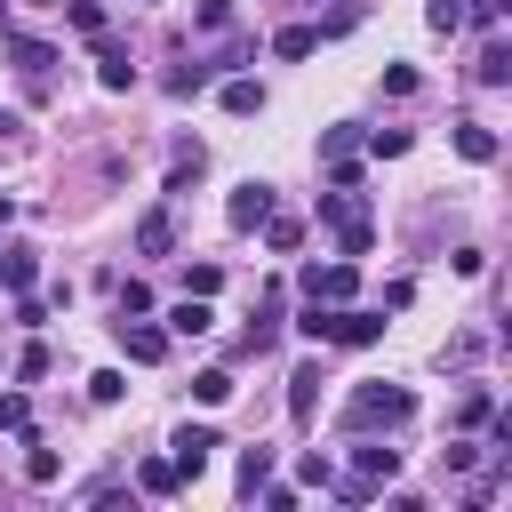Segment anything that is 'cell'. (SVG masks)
I'll use <instances>...</instances> for the list:
<instances>
[{
  "label": "cell",
  "instance_id": "1",
  "mask_svg": "<svg viewBox=\"0 0 512 512\" xmlns=\"http://www.w3.org/2000/svg\"><path fill=\"white\" fill-rule=\"evenodd\" d=\"M416 416V392L408 384H352V400H344V432H400Z\"/></svg>",
  "mask_w": 512,
  "mask_h": 512
},
{
  "label": "cell",
  "instance_id": "2",
  "mask_svg": "<svg viewBox=\"0 0 512 512\" xmlns=\"http://www.w3.org/2000/svg\"><path fill=\"white\" fill-rule=\"evenodd\" d=\"M320 216L336 224V248H344V256H368V248H376V224H368V192H360V184L320 192Z\"/></svg>",
  "mask_w": 512,
  "mask_h": 512
},
{
  "label": "cell",
  "instance_id": "3",
  "mask_svg": "<svg viewBox=\"0 0 512 512\" xmlns=\"http://www.w3.org/2000/svg\"><path fill=\"white\" fill-rule=\"evenodd\" d=\"M296 288H304L312 304H352L360 272H352V256H336V264H304V272H296Z\"/></svg>",
  "mask_w": 512,
  "mask_h": 512
},
{
  "label": "cell",
  "instance_id": "4",
  "mask_svg": "<svg viewBox=\"0 0 512 512\" xmlns=\"http://www.w3.org/2000/svg\"><path fill=\"white\" fill-rule=\"evenodd\" d=\"M112 336H120V352H128L136 368L168 360V328H152V312H128V320H112Z\"/></svg>",
  "mask_w": 512,
  "mask_h": 512
},
{
  "label": "cell",
  "instance_id": "5",
  "mask_svg": "<svg viewBox=\"0 0 512 512\" xmlns=\"http://www.w3.org/2000/svg\"><path fill=\"white\" fill-rule=\"evenodd\" d=\"M168 448H176V456H168V464H176V480H200V472H208V456H216L224 440H216V424H176V440H168Z\"/></svg>",
  "mask_w": 512,
  "mask_h": 512
},
{
  "label": "cell",
  "instance_id": "6",
  "mask_svg": "<svg viewBox=\"0 0 512 512\" xmlns=\"http://www.w3.org/2000/svg\"><path fill=\"white\" fill-rule=\"evenodd\" d=\"M0 56H8L24 80H48V64H56V48H48V40H32V32H16V24H0Z\"/></svg>",
  "mask_w": 512,
  "mask_h": 512
},
{
  "label": "cell",
  "instance_id": "7",
  "mask_svg": "<svg viewBox=\"0 0 512 512\" xmlns=\"http://www.w3.org/2000/svg\"><path fill=\"white\" fill-rule=\"evenodd\" d=\"M96 88H104V96H128V88H136V56H128L112 32H96Z\"/></svg>",
  "mask_w": 512,
  "mask_h": 512
},
{
  "label": "cell",
  "instance_id": "8",
  "mask_svg": "<svg viewBox=\"0 0 512 512\" xmlns=\"http://www.w3.org/2000/svg\"><path fill=\"white\" fill-rule=\"evenodd\" d=\"M384 336V312L368 304H328V344H376Z\"/></svg>",
  "mask_w": 512,
  "mask_h": 512
},
{
  "label": "cell",
  "instance_id": "9",
  "mask_svg": "<svg viewBox=\"0 0 512 512\" xmlns=\"http://www.w3.org/2000/svg\"><path fill=\"white\" fill-rule=\"evenodd\" d=\"M264 216H272V184H256V176H248V184L224 200V224H232V232H256Z\"/></svg>",
  "mask_w": 512,
  "mask_h": 512
},
{
  "label": "cell",
  "instance_id": "10",
  "mask_svg": "<svg viewBox=\"0 0 512 512\" xmlns=\"http://www.w3.org/2000/svg\"><path fill=\"white\" fill-rule=\"evenodd\" d=\"M136 256H176V216L168 208H144L136 216Z\"/></svg>",
  "mask_w": 512,
  "mask_h": 512
},
{
  "label": "cell",
  "instance_id": "11",
  "mask_svg": "<svg viewBox=\"0 0 512 512\" xmlns=\"http://www.w3.org/2000/svg\"><path fill=\"white\" fill-rule=\"evenodd\" d=\"M456 152H464V160H472V168H488V160H496V152H504V136H496V128H488V120H456Z\"/></svg>",
  "mask_w": 512,
  "mask_h": 512
},
{
  "label": "cell",
  "instance_id": "12",
  "mask_svg": "<svg viewBox=\"0 0 512 512\" xmlns=\"http://www.w3.org/2000/svg\"><path fill=\"white\" fill-rule=\"evenodd\" d=\"M272 344H280V288H264V304H256V320H248L240 352H272Z\"/></svg>",
  "mask_w": 512,
  "mask_h": 512
},
{
  "label": "cell",
  "instance_id": "13",
  "mask_svg": "<svg viewBox=\"0 0 512 512\" xmlns=\"http://www.w3.org/2000/svg\"><path fill=\"white\" fill-rule=\"evenodd\" d=\"M320 384H328V376H320V360H304V368L288 376V416H296V424H312V408H320Z\"/></svg>",
  "mask_w": 512,
  "mask_h": 512
},
{
  "label": "cell",
  "instance_id": "14",
  "mask_svg": "<svg viewBox=\"0 0 512 512\" xmlns=\"http://www.w3.org/2000/svg\"><path fill=\"white\" fill-rule=\"evenodd\" d=\"M32 280H40V248H24V240H8V248H0V288L16 296V288H32Z\"/></svg>",
  "mask_w": 512,
  "mask_h": 512
},
{
  "label": "cell",
  "instance_id": "15",
  "mask_svg": "<svg viewBox=\"0 0 512 512\" xmlns=\"http://www.w3.org/2000/svg\"><path fill=\"white\" fill-rule=\"evenodd\" d=\"M208 328H216L208 296H176V304H168V336H208Z\"/></svg>",
  "mask_w": 512,
  "mask_h": 512
},
{
  "label": "cell",
  "instance_id": "16",
  "mask_svg": "<svg viewBox=\"0 0 512 512\" xmlns=\"http://www.w3.org/2000/svg\"><path fill=\"white\" fill-rule=\"evenodd\" d=\"M16 440H24V480H32V488H48V480L64 472V456H56L40 432H16Z\"/></svg>",
  "mask_w": 512,
  "mask_h": 512
},
{
  "label": "cell",
  "instance_id": "17",
  "mask_svg": "<svg viewBox=\"0 0 512 512\" xmlns=\"http://www.w3.org/2000/svg\"><path fill=\"white\" fill-rule=\"evenodd\" d=\"M352 464H360L368 480H392V472H400V448H384V440H360V432H352Z\"/></svg>",
  "mask_w": 512,
  "mask_h": 512
},
{
  "label": "cell",
  "instance_id": "18",
  "mask_svg": "<svg viewBox=\"0 0 512 512\" xmlns=\"http://www.w3.org/2000/svg\"><path fill=\"white\" fill-rule=\"evenodd\" d=\"M488 416H496V392H488V384H464V400H456V432H480Z\"/></svg>",
  "mask_w": 512,
  "mask_h": 512
},
{
  "label": "cell",
  "instance_id": "19",
  "mask_svg": "<svg viewBox=\"0 0 512 512\" xmlns=\"http://www.w3.org/2000/svg\"><path fill=\"white\" fill-rule=\"evenodd\" d=\"M472 72H480V88H512V48H504V40H488Z\"/></svg>",
  "mask_w": 512,
  "mask_h": 512
},
{
  "label": "cell",
  "instance_id": "20",
  "mask_svg": "<svg viewBox=\"0 0 512 512\" xmlns=\"http://www.w3.org/2000/svg\"><path fill=\"white\" fill-rule=\"evenodd\" d=\"M200 168H208V144H176V160H168V192H192Z\"/></svg>",
  "mask_w": 512,
  "mask_h": 512
},
{
  "label": "cell",
  "instance_id": "21",
  "mask_svg": "<svg viewBox=\"0 0 512 512\" xmlns=\"http://www.w3.org/2000/svg\"><path fill=\"white\" fill-rule=\"evenodd\" d=\"M232 392H240V384H232V368H200V376H192V400H200V408H224Z\"/></svg>",
  "mask_w": 512,
  "mask_h": 512
},
{
  "label": "cell",
  "instance_id": "22",
  "mask_svg": "<svg viewBox=\"0 0 512 512\" xmlns=\"http://www.w3.org/2000/svg\"><path fill=\"white\" fill-rule=\"evenodd\" d=\"M136 488H144V496H176L184 480H176V464H168V456H144V464H136Z\"/></svg>",
  "mask_w": 512,
  "mask_h": 512
},
{
  "label": "cell",
  "instance_id": "23",
  "mask_svg": "<svg viewBox=\"0 0 512 512\" xmlns=\"http://www.w3.org/2000/svg\"><path fill=\"white\" fill-rule=\"evenodd\" d=\"M320 48V24H280L272 32V56H312Z\"/></svg>",
  "mask_w": 512,
  "mask_h": 512
},
{
  "label": "cell",
  "instance_id": "24",
  "mask_svg": "<svg viewBox=\"0 0 512 512\" xmlns=\"http://www.w3.org/2000/svg\"><path fill=\"white\" fill-rule=\"evenodd\" d=\"M360 152H376V160H400V152H408V128H360Z\"/></svg>",
  "mask_w": 512,
  "mask_h": 512
},
{
  "label": "cell",
  "instance_id": "25",
  "mask_svg": "<svg viewBox=\"0 0 512 512\" xmlns=\"http://www.w3.org/2000/svg\"><path fill=\"white\" fill-rule=\"evenodd\" d=\"M296 240H304V224H296V216H280V208H272V216H264V248H272V256H288V248H296Z\"/></svg>",
  "mask_w": 512,
  "mask_h": 512
},
{
  "label": "cell",
  "instance_id": "26",
  "mask_svg": "<svg viewBox=\"0 0 512 512\" xmlns=\"http://www.w3.org/2000/svg\"><path fill=\"white\" fill-rule=\"evenodd\" d=\"M480 352H488V336H480V328H464V336H448V352H440V368H472Z\"/></svg>",
  "mask_w": 512,
  "mask_h": 512
},
{
  "label": "cell",
  "instance_id": "27",
  "mask_svg": "<svg viewBox=\"0 0 512 512\" xmlns=\"http://www.w3.org/2000/svg\"><path fill=\"white\" fill-rule=\"evenodd\" d=\"M272 480V448H240V496H256Z\"/></svg>",
  "mask_w": 512,
  "mask_h": 512
},
{
  "label": "cell",
  "instance_id": "28",
  "mask_svg": "<svg viewBox=\"0 0 512 512\" xmlns=\"http://www.w3.org/2000/svg\"><path fill=\"white\" fill-rule=\"evenodd\" d=\"M336 488V504H376L384 496V480H368V472H344V480H328Z\"/></svg>",
  "mask_w": 512,
  "mask_h": 512
},
{
  "label": "cell",
  "instance_id": "29",
  "mask_svg": "<svg viewBox=\"0 0 512 512\" xmlns=\"http://www.w3.org/2000/svg\"><path fill=\"white\" fill-rule=\"evenodd\" d=\"M208 80H216V64H176V72H168V96H200Z\"/></svg>",
  "mask_w": 512,
  "mask_h": 512
},
{
  "label": "cell",
  "instance_id": "30",
  "mask_svg": "<svg viewBox=\"0 0 512 512\" xmlns=\"http://www.w3.org/2000/svg\"><path fill=\"white\" fill-rule=\"evenodd\" d=\"M224 112H240V120L264 112V88H256V80H224Z\"/></svg>",
  "mask_w": 512,
  "mask_h": 512
},
{
  "label": "cell",
  "instance_id": "31",
  "mask_svg": "<svg viewBox=\"0 0 512 512\" xmlns=\"http://www.w3.org/2000/svg\"><path fill=\"white\" fill-rule=\"evenodd\" d=\"M64 16H72V32H88V40L104 32V0H64Z\"/></svg>",
  "mask_w": 512,
  "mask_h": 512
},
{
  "label": "cell",
  "instance_id": "32",
  "mask_svg": "<svg viewBox=\"0 0 512 512\" xmlns=\"http://www.w3.org/2000/svg\"><path fill=\"white\" fill-rule=\"evenodd\" d=\"M224 288V264H184V296H216Z\"/></svg>",
  "mask_w": 512,
  "mask_h": 512
},
{
  "label": "cell",
  "instance_id": "33",
  "mask_svg": "<svg viewBox=\"0 0 512 512\" xmlns=\"http://www.w3.org/2000/svg\"><path fill=\"white\" fill-rule=\"evenodd\" d=\"M120 392H128V376H120V368H96V376H88V400H96V408H112Z\"/></svg>",
  "mask_w": 512,
  "mask_h": 512
},
{
  "label": "cell",
  "instance_id": "34",
  "mask_svg": "<svg viewBox=\"0 0 512 512\" xmlns=\"http://www.w3.org/2000/svg\"><path fill=\"white\" fill-rule=\"evenodd\" d=\"M0 432H32V400L24 392H0Z\"/></svg>",
  "mask_w": 512,
  "mask_h": 512
},
{
  "label": "cell",
  "instance_id": "35",
  "mask_svg": "<svg viewBox=\"0 0 512 512\" xmlns=\"http://www.w3.org/2000/svg\"><path fill=\"white\" fill-rule=\"evenodd\" d=\"M112 296H120V320H128V312H152V288H144V280H112Z\"/></svg>",
  "mask_w": 512,
  "mask_h": 512
},
{
  "label": "cell",
  "instance_id": "36",
  "mask_svg": "<svg viewBox=\"0 0 512 512\" xmlns=\"http://www.w3.org/2000/svg\"><path fill=\"white\" fill-rule=\"evenodd\" d=\"M440 464H448V472H472V464H480V440H472V432H464V440H448V448H440Z\"/></svg>",
  "mask_w": 512,
  "mask_h": 512
},
{
  "label": "cell",
  "instance_id": "37",
  "mask_svg": "<svg viewBox=\"0 0 512 512\" xmlns=\"http://www.w3.org/2000/svg\"><path fill=\"white\" fill-rule=\"evenodd\" d=\"M424 24H432V32H464V0H432Z\"/></svg>",
  "mask_w": 512,
  "mask_h": 512
},
{
  "label": "cell",
  "instance_id": "38",
  "mask_svg": "<svg viewBox=\"0 0 512 512\" xmlns=\"http://www.w3.org/2000/svg\"><path fill=\"white\" fill-rule=\"evenodd\" d=\"M16 328H48V304L32 288H16Z\"/></svg>",
  "mask_w": 512,
  "mask_h": 512
},
{
  "label": "cell",
  "instance_id": "39",
  "mask_svg": "<svg viewBox=\"0 0 512 512\" xmlns=\"http://www.w3.org/2000/svg\"><path fill=\"white\" fill-rule=\"evenodd\" d=\"M296 480H304V488H328V480H336V464H328V456H320V448H312V456H304V464H296Z\"/></svg>",
  "mask_w": 512,
  "mask_h": 512
},
{
  "label": "cell",
  "instance_id": "40",
  "mask_svg": "<svg viewBox=\"0 0 512 512\" xmlns=\"http://www.w3.org/2000/svg\"><path fill=\"white\" fill-rule=\"evenodd\" d=\"M256 504H264V512H296V488H288V480H264Z\"/></svg>",
  "mask_w": 512,
  "mask_h": 512
},
{
  "label": "cell",
  "instance_id": "41",
  "mask_svg": "<svg viewBox=\"0 0 512 512\" xmlns=\"http://www.w3.org/2000/svg\"><path fill=\"white\" fill-rule=\"evenodd\" d=\"M384 96H416V64H384Z\"/></svg>",
  "mask_w": 512,
  "mask_h": 512
},
{
  "label": "cell",
  "instance_id": "42",
  "mask_svg": "<svg viewBox=\"0 0 512 512\" xmlns=\"http://www.w3.org/2000/svg\"><path fill=\"white\" fill-rule=\"evenodd\" d=\"M448 264H456V280H480V272H488V256H480V248H456Z\"/></svg>",
  "mask_w": 512,
  "mask_h": 512
},
{
  "label": "cell",
  "instance_id": "43",
  "mask_svg": "<svg viewBox=\"0 0 512 512\" xmlns=\"http://www.w3.org/2000/svg\"><path fill=\"white\" fill-rule=\"evenodd\" d=\"M16 376L32 384V376H48V344H24V360H16Z\"/></svg>",
  "mask_w": 512,
  "mask_h": 512
},
{
  "label": "cell",
  "instance_id": "44",
  "mask_svg": "<svg viewBox=\"0 0 512 512\" xmlns=\"http://www.w3.org/2000/svg\"><path fill=\"white\" fill-rule=\"evenodd\" d=\"M192 16H200V24H208V32H224V24H232V0H200V8H192Z\"/></svg>",
  "mask_w": 512,
  "mask_h": 512
},
{
  "label": "cell",
  "instance_id": "45",
  "mask_svg": "<svg viewBox=\"0 0 512 512\" xmlns=\"http://www.w3.org/2000/svg\"><path fill=\"white\" fill-rule=\"evenodd\" d=\"M8 216H16V200H8V192H0V224H8Z\"/></svg>",
  "mask_w": 512,
  "mask_h": 512
},
{
  "label": "cell",
  "instance_id": "46",
  "mask_svg": "<svg viewBox=\"0 0 512 512\" xmlns=\"http://www.w3.org/2000/svg\"><path fill=\"white\" fill-rule=\"evenodd\" d=\"M0 8H8V0H0Z\"/></svg>",
  "mask_w": 512,
  "mask_h": 512
}]
</instances>
